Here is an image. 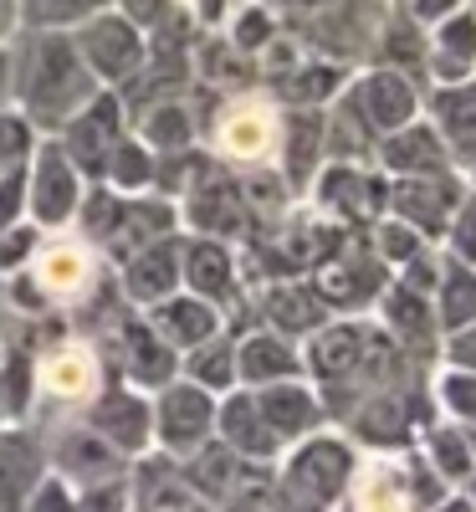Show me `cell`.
Returning <instances> with one entry per match:
<instances>
[{
	"instance_id": "9c48e42d",
	"label": "cell",
	"mask_w": 476,
	"mask_h": 512,
	"mask_svg": "<svg viewBox=\"0 0 476 512\" xmlns=\"http://www.w3.org/2000/svg\"><path fill=\"white\" fill-rule=\"evenodd\" d=\"M77 272H82V262H77L72 251H57V256H47V262H41V277H47V282H57V287H67Z\"/></svg>"
},
{
	"instance_id": "8992f818",
	"label": "cell",
	"mask_w": 476,
	"mask_h": 512,
	"mask_svg": "<svg viewBox=\"0 0 476 512\" xmlns=\"http://www.w3.org/2000/svg\"><path fill=\"white\" fill-rule=\"evenodd\" d=\"M226 144L236 149V154H256V149H262L267 144V118L262 113H236L231 118V128H226Z\"/></svg>"
},
{
	"instance_id": "3957f363",
	"label": "cell",
	"mask_w": 476,
	"mask_h": 512,
	"mask_svg": "<svg viewBox=\"0 0 476 512\" xmlns=\"http://www.w3.org/2000/svg\"><path fill=\"white\" fill-rule=\"evenodd\" d=\"M364 108L379 118V123H405L410 118V88L400 77H374L364 88Z\"/></svg>"
},
{
	"instance_id": "6da1fadb",
	"label": "cell",
	"mask_w": 476,
	"mask_h": 512,
	"mask_svg": "<svg viewBox=\"0 0 476 512\" xmlns=\"http://www.w3.org/2000/svg\"><path fill=\"white\" fill-rule=\"evenodd\" d=\"M77 98H88V67L67 47V41H41L31 57V108L47 118H62Z\"/></svg>"
},
{
	"instance_id": "277c9868",
	"label": "cell",
	"mask_w": 476,
	"mask_h": 512,
	"mask_svg": "<svg viewBox=\"0 0 476 512\" xmlns=\"http://www.w3.org/2000/svg\"><path fill=\"white\" fill-rule=\"evenodd\" d=\"M471 62H476V21L471 16L446 21V31H441V67H446V77H461Z\"/></svg>"
},
{
	"instance_id": "8fae6325",
	"label": "cell",
	"mask_w": 476,
	"mask_h": 512,
	"mask_svg": "<svg viewBox=\"0 0 476 512\" xmlns=\"http://www.w3.org/2000/svg\"><path fill=\"white\" fill-rule=\"evenodd\" d=\"M451 6H456V0H415V11H425V16H441Z\"/></svg>"
},
{
	"instance_id": "7c38bea8",
	"label": "cell",
	"mask_w": 476,
	"mask_h": 512,
	"mask_svg": "<svg viewBox=\"0 0 476 512\" xmlns=\"http://www.w3.org/2000/svg\"><path fill=\"white\" fill-rule=\"evenodd\" d=\"M6 16H11V6H6V0H0V26H6Z\"/></svg>"
},
{
	"instance_id": "5b68a950",
	"label": "cell",
	"mask_w": 476,
	"mask_h": 512,
	"mask_svg": "<svg viewBox=\"0 0 476 512\" xmlns=\"http://www.w3.org/2000/svg\"><path fill=\"white\" fill-rule=\"evenodd\" d=\"M441 118H446V128L471 149L476 144V88H456V93H446L441 98Z\"/></svg>"
},
{
	"instance_id": "30bf717a",
	"label": "cell",
	"mask_w": 476,
	"mask_h": 512,
	"mask_svg": "<svg viewBox=\"0 0 476 512\" xmlns=\"http://www.w3.org/2000/svg\"><path fill=\"white\" fill-rule=\"evenodd\" d=\"M364 512H400V497L389 492V477L364 482Z\"/></svg>"
},
{
	"instance_id": "52a82bcc",
	"label": "cell",
	"mask_w": 476,
	"mask_h": 512,
	"mask_svg": "<svg viewBox=\"0 0 476 512\" xmlns=\"http://www.w3.org/2000/svg\"><path fill=\"white\" fill-rule=\"evenodd\" d=\"M88 369H93V364H88V359H82V354H62V359H57V364L47 369V379L57 384V390H67V395H77V390H88V379H93Z\"/></svg>"
},
{
	"instance_id": "7a4b0ae2",
	"label": "cell",
	"mask_w": 476,
	"mask_h": 512,
	"mask_svg": "<svg viewBox=\"0 0 476 512\" xmlns=\"http://www.w3.org/2000/svg\"><path fill=\"white\" fill-rule=\"evenodd\" d=\"M82 52L103 77H128L139 67V36L128 21H98L82 31Z\"/></svg>"
},
{
	"instance_id": "ba28073f",
	"label": "cell",
	"mask_w": 476,
	"mask_h": 512,
	"mask_svg": "<svg viewBox=\"0 0 476 512\" xmlns=\"http://www.w3.org/2000/svg\"><path fill=\"white\" fill-rule=\"evenodd\" d=\"M93 6H103V0H31L26 11H31V21H72Z\"/></svg>"
}]
</instances>
